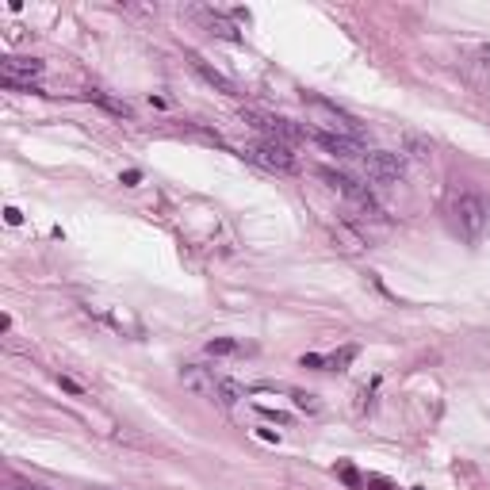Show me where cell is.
<instances>
[{
  "label": "cell",
  "instance_id": "cell-18",
  "mask_svg": "<svg viewBox=\"0 0 490 490\" xmlns=\"http://www.w3.org/2000/svg\"><path fill=\"white\" fill-rule=\"evenodd\" d=\"M58 387H62V391H70V395H85V387H81V383L77 379H70V375H58Z\"/></svg>",
  "mask_w": 490,
  "mask_h": 490
},
{
  "label": "cell",
  "instance_id": "cell-8",
  "mask_svg": "<svg viewBox=\"0 0 490 490\" xmlns=\"http://www.w3.org/2000/svg\"><path fill=\"white\" fill-rule=\"evenodd\" d=\"M180 383H184L192 395H199V398H211V402L218 398V375H215V368L184 364V368H180Z\"/></svg>",
  "mask_w": 490,
  "mask_h": 490
},
{
  "label": "cell",
  "instance_id": "cell-16",
  "mask_svg": "<svg viewBox=\"0 0 490 490\" xmlns=\"http://www.w3.org/2000/svg\"><path fill=\"white\" fill-rule=\"evenodd\" d=\"M257 414H261V418H268V421H280V425H288V414H284V410H272V406H257Z\"/></svg>",
  "mask_w": 490,
  "mask_h": 490
},
{
  "label": "cell",
  "instance_id": "cell-3",
  "mask_svg": "<svg viewBox=\"0 0 490 490\" xmlns=\"http://www.w3.org/2000/svg\"><path fill=\"white\" fill-rule=\"evenodd\" d=\"M42 73H47V62H39V58H4L0 62V81L12 92H35L31 81Z\"/></svg>",
  "mask_w": 490,
  "mask_h": 490
},
{
  "label": "cell",
  "instance_id": "cell-17",
  "mask_svg": "<svg viewBox=\"0 0 490 490\" xmlns=\"http://www.w3.org/2000/svg\"><path fill=\"white\" fill-rule=\"evenodd\" d=\"M337 475H341V479H345V482H349V487H352V490H360V487H364V479H360V475H357V471H352V467H345V464H341V467H337Z\"/></svg>",
  "mask_w": 490,
  "mask_h": 490
},
{
  "label": "cell",
  "instance_id": "cell-4",
  "mask_svg": "<svg viewBox=\"0 0 490 490\" xmlns=\"http://www.w3.org/2000/svg\"><path fill=\"white\" fill-rule=\"evenodd\" d=\"M241 119L253 126V131H261L265 138H272V142H284V146H291V142H299V138H307V126H295V123H288V119H280V115H265V111H241Z\"/></svg>",
  "mask_w": 490,
  "mask_h": 490
},
{
  "label": "cell",
  "instance_id": "cell-10",
  "mask_svg": "<svg viewBox=\"0 0 490 490\" xmlns=\"http://www.w3.org/2000/svg\"><path fill=\"white\" fill-rule=\"evenodd\" d=\"M241 398H245V387H241V383H234V379H222V375H218V398H215V402L230 410V406H238Z\"/></svg>",
  "mask_w": 490,
  "mask_h": 490
},
{
  "label": "cell",
  "instance_id": "cell-15",
  "mask_svg": "<svg viewBox=\"0 0 490 490\" xmlns=\"http://www.w3.org/2000/svg\"><path fill=\"white\" fill-rule=\"evenodd\" d=\"M352 357H357V349H352V345H349V349H341V352H334V357H326V368H334V372H341V368L349 364Z\"/></svg>",
  "mask_w": 490,
  "mask_h": 490
},
{
  "label": "cell",
  "instance_id": "cell-13",
  "mask_svg": "<svg viewBox=\"0 0 490 490\" xmlns=\"http://www.w3.org/2000/svg\"><path fill=\"white\" fill-rule=\"evenodd\" d=\"M92 96L96 104H104V108L108 111H115V115H123V119H131V108H126V104H119V100H111V96H104V92H88Z\"/></svg>",
  "mask_w": 490,
  "mask_h": 490
},
{
  "label": "cell",
  "instance_id": "cell-6",
  "mask_svg": "<svg viewBox=\"0 0 490 490\" xmlns=\"http://www.w3.org/2000/svg\"><path fill=\"white\" fill-rule=\"evenodd\" d=\"M318 177L329 180V188H337V192H341L349 203H357V207H364V211H379V203H375L372 188L360 184L357 177H349V172H337V169H318Z\"/></svg>",
  "mask_w": 490,
  "mask_h": 490
},
{
  "label": "cell",
  "instance_id": "cell-9",
  "mask_svg": "<svg viewBox=\"0 0 490 490\" xmlns=\"http://www.w3.org/2000/svg\"><path fill=\"white\" fill-rule=\"evenodd\" d=\"M311 138L318 142L322 149L337 154V157H364L368 154V146H364V142H357V138H337V134H326V131H311Z\"/></svg>",
  "mask_w": 490,
  "mask_h": 490
},
{
  "label": "cell",
  "instance_id": "cell-20",
  "mask_svg": "<svg viewBox=\"0 0 490 490\" xmlns=\"http://www.w3.org/2000/svg\"><path fill=\"white\" fill-rule=\"evenodd\" d=\"M4 222H8V226H19V222H24V215H19L16 207H4Z\"/></svg>",
  "mask_w": 490,
  "mask_h": 490
},
{
  "label": "cell",
  "instance_id": "cell-5",
  "mask_svg": "<svg viewBox=\"0 0 490 490\" xmlns=\"http://www.w3.org/2000/svg\"><path fill=\"white\" fill-rule=\"evenodd\" d=\"M241 157L265 165L268 172H291V169H295V154H291V146L272 142V138H261V142H253V146H245V149H241Z\"/></svg>",
  "mask_w": 490,
  "mask_h": 490
},
{
  "label": "cell",
  "instance_id": "cell-21",
  "mask_svg": "<svg viewBox=\"0 0 490 490\" xmlns=\"http://www.w3.org/2000/svg\"><path fill=\"white\" fill-rule=\"evenodd\" d=\"M142 180V172L138 169H131V172H123V184H138Z\"/></svg>",
  "mask_w": 490,
  "mask_h": 490
},
{
  "label": "cell",
  "instance_id": "cell-7",
  "mask_svg": "<svg viewBox=\"0 0 490 490\" xmlns=\"http://www.w3.org/2000/svg\"><path fill=\"white\" fill-rule=\"evenodd\" d=\"M360 165H364V172L372 180H379V184L402 180V172H406V161L398 154H387V149H368V154L360 157Z\"/></svg>",
  "mask_w": 490,
  "mask_h": 490
},
{
  "label": "cell",
  "instance_id": "cell-12",
  "mask_svg": "<svg viewBox=\"0 0 490 490\" xmlns=\"http://www.w3.org/2000/svg\"><path fill=\"white\" fill-rule=\"evenodd\" d=\"M207 352L211 357H230V352H241V345L230 337H215V341H207Z\"/></svg>",
  "mask_w": 490,
  "mask_h": 490
},
{
  "label": "cell",
  "instance_id": "cell-11",
  "mask_svg": "<svg viewBox=\"0 0 490 490\" xmlns=\"http://www.w3.org/2000/svg\"><path fill=\"white\" fill-rule=\"evenodd\" d=\"M192 65H195V70H199V73H203V77H207V81H211V85H215V88H218V92H222V96H238V88H234V81H226V77H222V73H218V70H211V65H207V62H199V58H192Z\"/></svg>",
  "mask_w": 490,
  "mask_h": 490
},
{
  "label": "cell",
  "instance_id": "cell-1",
  "mask_svg": "<svg viewBox=\"0 0 490 490\" xmlns=\"http://www.w3.org/2000/svg\"><path fill=\"white\" fill-rule=\"evenodd\" d=\"M444 218L464 241L490 238V195L482 192H448Z\"/></svg>",
  "mask_w": 490,
  "mask_h": 490
},
{
  "label": "cell",
  "instance_id": "cell-22",
  "mask_svg": "<svg viewBox=\"0 0 490 490\" xmlns=\"http://www.w3.org/2000/svg\"><path fill=\"white\" fill-rule=\"evenodd\" d=\"M414 490H421V487H414Z\"/></svg>",
  "mask_w": 490,
  "mask_h": 490
},
{
  "label": "cell",
  "instance_id": "cell-2",
  "mask_svg": "<svg viewBox=\"0 0 490 490\" xmlns=\"http://www.w3.org/2000/svg\"><path fill=\"white\" fill-rule=\"evenodd\" d=\"M307 111H311V123H318V131L337 134V138H357L364 142V123L349 111H341L329 100H307Z\"/></svg>",
  "mask_w": 490,
  "mask_h": 490
},
{
  "label": "cell",
  "instance_id": "cell-19",
  "mask_svg": "<svg viewBox=\"0 0 490 490\" xmlns=\"http://www.w3.org/2000/svg\"><path fill=\"white\" fill-rule=\"evenodd\" d=\"M364 487H372V490H395L387 479H379V475H368V479H364Z\"/></svg>",
  "mask_w": 490,
  "mask_h": 490
},
{
  "label": "cell",
  "instance_id": "cell-14",
  "mask_svg": "<svg viewBox=\"0 0 490 490\" xmlns=\"http://www.w3.org/2000/svg\"><path fill=\"white\" fill-rule=\"evenodd\" d=\"M291 398H295V406H299V410H307V414H318L322 410V402L314 395H307V391H291Z\"/></svg>",
  "mask_w": 490,
  "mask_h": 490
}]
</instances>
